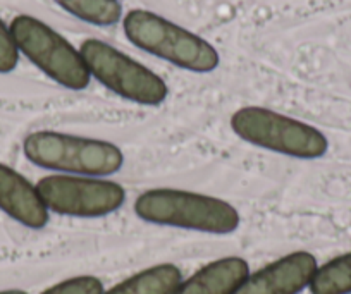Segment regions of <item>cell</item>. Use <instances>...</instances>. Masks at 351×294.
<instances>
[{
    "instance_id": "6da1fadb",
    "label": "cell",
    "mask_w": 351,
    "mask_h": 294,
    "mask_svg": "<svg viewBox=\"0 0 351 294\" xmlns=\"http://www.w3.org/2000/svg\"><path fill=\"white\" fill-rule=\"evenodd\" d=\"M134 214L150 224L207 234H229L241 222L238 210L221 198L172 188L141 193L134 204Z\"/></svg>"
},
{
    "instance_id": "7a4b0ae2",
    "label": "cell",
    "mask_w": 351,
    "mask_h": 294,
    "mask_svg": "<svg viewBox=\"0 0 351 294\" xmlns=\"http://www.w3.org/2000/svg\"><path fill=\"white\" fill-rule=\"evenodd\" d=\"M23 150L38 167L69 175L106 177L124 165V155L117 145L57 131L32 133L26 136Z\"/></svg>"
},
{
    "instance_id": "3957f363",
    "label": "cell",
    "mask_w": 351,
    "mask_h": 294,
    "mask_svg": "<svg viewBox=\"0 0 351 294\" xmlns=\"http://www.w3.org/2000/svg\"><path fill=\"white\" fill-rule=\"evenodd\" d=\"M124 33L138 49L193 73H212L219 66L214 47L195 33L155 12L134 9L124 16Z\"/></svg>"
},
{
    "instance_id": "277c9868",
    "label": "cell",
    "mask_w": 351,
    "mask_h": 294,
    "mask_svg": "<svg viewBox=\"0 0 351 294\" xmlns=\"http://www.w3.org/2000/svg\"><path fill=\"white\" fill-rule=\"evenodd\" d=\"M231 127L243 141L274 154L313 160L329 150L326 134L310 124L263 107H243L231 117Z\"/></svg>"
},
{
    "instance_id": "5b68a950",
    "label": "cell",
    "mask_w": 351,
    "mask_h": 294,
    "mask_svg": "<svg viewBox=\"0 0 351 294\" xmlns=\"http://www.w3.org/2000/svg\"><path fill=\"white\" fill-rule=\"evenodd\" d=\"M9 29L18 50L60 86L84 90L90 84L92 76L80 50L45 23L33 16L21 14L12 19Z\"/></svg>"
},
{
    "instance_id": "8992f818",
    "label": "cell",
    "mask_w": 351,
    "mask_h": 294,
    "mask_svg": "<svg viewBox=\"0 0 351 294\" xmlns=\"http://www.w3.org/2000/svg\"><path fill=\"white\" fill-rule=\"evenodd\" d=\"M80 53L90 76L119 97L140 106H160L167 98V84L143 64L119 52L102 40H84Z\"/></svg>"
},
{
    "instance_id": "52a82bcc",
    "label": "cell",
    "mask_w": 351,
    "mask_h": 294,
    "mask_svg": "<svg viewBox=\"0 0 351 294\" xmlns=\"http://www.w3.org/2000/svg\"><path fill=\"white\" fill-rule=\"evenodd\" d=\"M36 189L49 212L67 217H106L126 201V189L119 182L92 175H47Z\"/></svg>"
},
{
    "instance_id": "ba28073f",
    "label": "cell",
    "mask_w": 351,
    "mask_h": 294,
    "mask_svg": "<svg viewBox=\"0 0 351 294\" xmlns=\"http://www.w3.org/2000/svg\"><path fill=\"white\" fill-rule=\"evenodd\" d=\"M319 263L308 252H295L250 273L236 294H300L310 286Z\"/></svg>"
},
{
    "instance_id": "9c48e42d",
    "label": "cell",
    "mask_w": 351,
    "mask_h": 294,
    "mask_svg": "<svg viewBox=\"0 0 351 294\" xmlns=\"http://www.w3.org/2000/svg\"><path fill=\"white\" fill-rule=\"evenodd\" d=\"M0 210L29 229L49 224V208L36 186L5 164H0Z\"/></svg>"
},
{
    "instance_id": "30bf717a",
    "label": "cell",
    "mask_w": 351,
    "mask_h": 294,
    "mask_svg": "<svg viewBox=\"0 0 351 294\" xmlns=\"http://www.w3.org/2000/svg\"><path fill=\"white\" fill-rule=\"evenodd\" d=\"M250 267L239 256H226L202 267L188 280H183L174 294H236Z\"/></svg>"
},
{
    "instance_id": "8fae6325",
    "label": "cell",
    "mask_w": 351,
    "mask_h": 294,
    "mask_svg": "<svg viewBox=\"0 0 351 294\" xmlns=\"http://www.w3.org/2000/svg\"><path fill=\"white\" fill-rule=\"evenodd\" d=\"M183 282V273L172 263H160L134 273L104 294H174Z\"/></svg>"
},
{
    "instance_id": "7c38bea8",
    "label": "cell",
    "mask_w": 351,
    "mask_h": 294,
    "mask_svg": "<svg viewBox=\"0 0 351 294\" xmlns=\"http://www.w3.org/2000/svg\"><path fill=\"white\" fill-rule=\"evenodd\" d=\"M308 289L312 294H351V252L319 267Z\"/></svg>"
},
{
    "instance_id": "4fadbf2b",
    "label": "cell",
    "mask_w": 351,
    "mask_h": 294,
    "mask_svg": "<svg viewBox=\"0 0 351 294\" xmlns=\"http://www.w3.org/2000/svg\"><path fill=\"white\" fill-rule=\"evenodd\" d=\"M57 4L73 16L97 26H112L123 16L119 0H56Z\"/></svg>"
},
{
    "instance_id": "5bb4252c",
    "label": "cell",
    "mask_w": 351,
    "mask_h": 294,
    "mask_svg": "<svg viewBox=\"0 0 351 294\" xmlns=\"http://www.w3.org/2000/svg\"><path fill=\"white\" fill-rule=\"evenodd\" d=\"M42 294H104V284L93 275H80L62 280Z\"/></svg>"
},
{
    "instance_id": "9a60e30c",
    "label": "cell",
    "mask_w": 351,
    "mask_h": 294,
    "mask_svg": "<svg viewBox=\"0 0 351 294\" xmlns=\"http://www.w3.org/2000/svg\"><path fill=\"white\" fill-rule=\"evenodd\" d=\"M19 60V50L12 33L4 21L0 19V73H11L16 69Z\"/></svg>"
},
{
    "instance_id": "2e32d148",
    "label": "cell",
    "mask_w": 351,
    "mask_h": 294,
    "mask_svg": "<svg viewBox=\"0 0 351 294\" xmlns=\"http://www.w3.org/2000/svg\"><path fill=\"white\" fill-rule=\"evenodd\" d=\"M0 294H28L21 289H8V291H0Z\"/></svg>"
}]
</instances>
